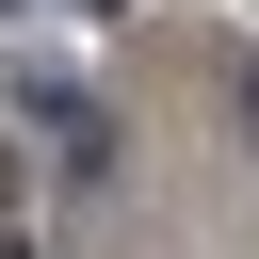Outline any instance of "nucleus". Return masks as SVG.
<instances>
[{"label": "nucleus", "mask_w": 259, "mask_h": 259, "mask_svg": "<svg viewBox=\"0 0 259 259\" xmlns=\"http://www.w3.org/2000/svg\"><path fill=\"white\" fill-rule=\"evenodd\" d=\"M0 259H49V243H32V227H0Z\"/></svg>", "instance_id": "nucleus-2"}, {"label": "nucleus", "mask_w": 259, "mask_h": 259, "mask_svg": "<svg viewBox=\"0 0 259 259\" xmlns=\"http://www.w3.org/2000/svg\"><path fill=\"white\" fill-rule=\"evenodd\" d=\"M16 113L49 130V162H65V178H113V113H97L65 65H16Z\"/></svg>", "instance_id": "nucleus-1"}]
</instances>
